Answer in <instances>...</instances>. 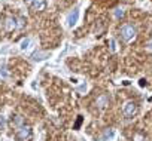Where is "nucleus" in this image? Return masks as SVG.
I'll return each mask as SVG.
<instances>
[{"instance_id":"f257e3e1","label":"nucleus","mask_w":152,"mask_h":141,"mask_svg":"<svg viewBox=\"0 0 152 141\" xmlns=\"http://www.w3.org/2000/svg\"><path fill=\"white\" fill-rule=\"evenodd\" d=\"M119 34H121V37H122V40H124L125 43H130V42H133V40L136 39V36H137V30H136L133 25L125 24V25L121 27Z\"/></svg>"},{"instance_id":"f03ea898","label":"nucleus","mask_w":152,"mask_h":141,"mask_svg":"<svg viewBox=\"0 0 152 141\" xmlns=\"http://www.w3.org/2000/svg\"><path fill=\"white\" fill-rule=\"evenodd\" d=\"M15 134L20 141H28L31 138V126L27 123H23L18 128H15Z\"/></svg>"},{"instance_id":"9b49d317","label":"nucleus","mask_w":152,"mask_h":141,"mask_svg":"<svg viewBox=\"0 0 152 141\" xmlns=\"http://www.w3.org/2000/svg\"><path fill=\"white\" fill-rule=\"evenodd\" d=\"M24 25H26V20L23 17H17V27H18V30H21Z\"/></svg>"},{"instance_id":"39448f33","label":"nucleus","mask_w":152,"mask_h":141,"mask_svg":"<svg viewBox=\"0 0 152 141\" xmlns=\"http://www.w3.org/2000/svg\"><path fill=\"white\" fill-rule=\"evenodd\" d=\"M78 20H79V9L78 8H75L69 15H67V25L69 27H73V25H76V22H78Z\"/></svg>"},{"instance_id":"9d476101","label":"nucleus","mask_w":152,"mask_h":141,"mask_svg":"<svg viewBox=\"0 0 152 141\" xmlns=\"http://www.w3.org/2000/svg\"><path fill=\"white\" fill-rule=\"evenodd\" d=\"M124 14H125V11H124V8L122 6H118V8H115V17L119 20V18H122L124 17Z\"/></svg>"},{"instance_id":"f8f14e48","label":"nucleus","mask_w":152,"mask_h":141,"mask_svg":"<svg viewBox=\"0 0 152 141\" xmlns=\"http://www.w3.org/2000/svg\"><path fill=\"white\" fill-rule=\"evenodd\" d=\"M6 128V117L3 114H0V131Z\"/></svg>"},{"instance_id":"0eeeda50","label":"nucleus","mask_w":152,"mask_h":141,"mask_svg":"<svg viewBox=\"0 0 152 141\" xmlns=\"http://www.w3.org/2000/svg\"><path fill=\"white\" fill-rule=\"evenodd\" d=\"M30 6H31L34 11L40 12V11H43V9L46 8V0H33V2L30 3Z\"/></svg>"},{"instance_id":"4468645a","label":"nucleus","mask_w":152,"mask_h":141,"mask_svg":"<svg viewBox=\"0 0 152 141\" xmlns=\"http://www.w3.org/2000/svg\"><path fill=\"white\" fill-rule=\"evenodd\" d=\"M24 2H27V3H28V5H30V3H31V2H33V0H24Z\"/></svg>"},{"instance_id":"7ed1b4c3","label":"nucleus","mask_w":152,"mask_h":141,"mask_svg":"<svg viewBox=\"0 0 152 141\" xmlns=\"http://www.w3.org/2000/svg\"><path fill=\"white\" fill-rule=\"evenodd\" d=\"M137 111H139V106H137L136 101L130 100V101H125L124 103V106H122V114L125 117H133Z\"/></svg>"},{"instance_id":"423d86ee","label":"nucleus","mask_w":152,"mask_h":141,"mask_svg":"<svg viewBox=\"0 0 152 141\" xmlns=\"http://www.w3.org/2000/svg\"><path fill=\"white\" fill-rule=\"evenodd\" d=\"M109 101H110L109 95H107V94H102L100 97H97V100H96V106H97V108L103 110V108H106V107L109 106Z\"/></svg>"},{"instance_id":"20e7f679","label":"nucleus","mask_w":152,"mask_h":141,"mask_svg":"<svg viewBox=\"0 0 152 141\" xmlns=\"http://www.w3.org/2000/svg\"><path fill=\"white\" fill-rule=\"evenodd\" d=\"M5 30L8 31V33H11V31H14V30H18V27H17V17H12V15H8L6 18H5Z\"/></svg>"},{"instance_id":"ddd939ff","label":"nucleus","mask_w":152,"mask_h":141,"mask_svg":"<svg viewBox=\"0 0 152 141\" xmlns=\"http://www.w3.org/2000/svg\"><path fill=\"white\" fill-rule=\"evenodd\" d=\"M28 45H30V40H28V39L23 40V43H21V49H27V48H28Z\"/></svg>"},{"instance_id":"6e6552de","label":"nucleus","mask_w":152,"mask_h":141,"mask_svg":"<svg viewBox=\"0 0 152 141\" xmlns=\"http://www.w3.org/2000/svg\"><path fill=\"white\" fill-rule=\"evenodd\" d=\"M48 56H49V54H48V52H36V54L33 55V58H34L36 61L45 59V58H48Z\"/></svg>"},{"instance_id":"1a4fd4ad","label":"nucleus","mask_w":152,"mask_h":141,"mask_svg":"<svg viewBox=\"0 0 152 141\" xmlns=\"http://www.w3.org/2000/svg\"><path fill=\"white\" fill-rule=\"evenodd\" d=\"M133 141H148V138L145 137V134H142V132H136V134L133 135Z\"/></svg>"}]
</instances>
